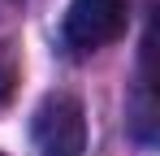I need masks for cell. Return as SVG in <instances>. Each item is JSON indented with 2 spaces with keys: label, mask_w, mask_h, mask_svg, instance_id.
Returning a JSON list of instances; mask_svg holds the SVG:
<instances>
[{
  "label": "cell",
  "mask_w": 160,
  "mask_h": 156,
  "mask_svg": "<svg viewBox=\"0 0 160 156\" xmlns=\"http://www.w3.org/2000/svg\"><path fill=\"white\" fill-rule=\"evenodd\" d=\"M13 82H18V61H13L9 44H0V108H4L9 96H13Z\"/></svg>",
  "instance_id": "obj_3"
},
{
  "label": "cell",
  "mask_w": 160,
  "mask_h": 156,
  "mask_svg": "<svg viewBox=\"0 0 160 156\" xmlns=\"http://www.w3.org/2000/svg\"><path fill=\"white\" fill-rule=\"evenodd\" d=\"M30 143L39 156H82L87 152V113L78 96L56 91L30 117Z\"/></svg>",
  "instance_id": "obj_1"
},
{
  "label": "cell",
  "mask_w": 160,
  "mask_h": 156,
  "mask_svg": "<svg viewBox=\"0 0 160 156\" xmlns=\"http://www.w3.org/2000/svg\"><path fill=\"white\" fill-rule=\"evenodd\" d=\"M130 0H69L65 9V44L74 52L108 48L126 35Z\"/></svg>",
  "instance_id": "obj_2"
}]
</instances>
